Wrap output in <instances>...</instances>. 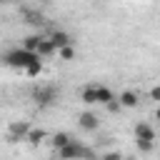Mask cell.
<instances>
[{
    "mask_svg": "<svg viewBox=\"0 0 160 160\" xmlns=\"http://www.w3.org/2000/svg\"><path fill=\"white\" fill-rule=\"evenodd\" d=\"M80 100H82L85 105H98V100H95V85L82 88V90H80Z\"/></svg>",
    "mask_w": 160,
    "mask_h": 160,
    "instance_id": "7c38bea8",
    "label": "cell"
},
{
    "mask_svg": "<svg viewBox=\"0 0 160 160\" xmlns=\"http://www.w3.org/2000/svg\"><path fill=\"white\" fill-rule=\"evenodd\" d=\"M35 58H40V55L32 52V50H25V48H15V50H10V52L5 55V62H8L10 68H15V70H25Z\"/></svg>",
    "mask_w": 160,
    "mask_h": 160,
    "instance_id": "7a4b0ae2",
    "label": "cell"
},
{
    "mask_svg": "<svg viewBox=\"0 0 160 160\" xmlns=\"http://www.w3.org/2000/svg\"><path fill=\"white\" fill-rule=\"evenodd\" d=\"M22 72H25V75H30V78L40 75V72H42V58H35V60H32V62H30V65L22 70Z\"/></svg>",
    "mask_w": 160,
    "mask_h": 160,
    "instance_id": "4fadbf2b",
    "label": "cell"
},
{
    "mask_svg": "<svg viewBox=\"0 0 160 160\" xmlns=\"http://www.w3.org/2000/svg\"><path fill=\"white\" fill-rule=\"evenodd\" d=\"M50 40H52V45H55V50H60L62 45H70V42H72V38H70L68 32H62V30H55V32L50 35Z\"/></svg>",
    "mask_w": 160,
    "mask_h": 160,
    "instance_id": "30bf717a",
    "label": "cell"
},
{
    "mask_svg": "<svg viewBox=\"0 0 160 160\" xmlns=\"http://www.w3.org/2000/svg\"><path fill=\"white\" fill-rule=\"evenodd\" d=\"M155 120H160V108H158V110H155Z\"/></svg>",
    "mask_w": 160,
    "mask_h": 160,
    "instance_id": "44dd1931",
    "label": "cell"
},
{
    "mask_svg": "<svg viewBox=\"0 0 160 160\" xmlns=\"http://www.w3.org/2000/svg\"><path fill=\"white\" fill-rule=\"evenodd\" d=\"M58 55H60V60H72V58H75V48H72V42H70V45H62V48L58 50Z\"/></svg>",
    "mask_w": 160,
    "mask_h": 160,
    "instance_id": "2e32d148",
    "label": "cell"
},
{
    "mask_svg": "<svg viewBox=\"0 0 160 160\" xmlns=\"http://www.w3.org/2000/svg\"><path fill=\"white\" fill-rule=\"evenodd\" d=\"M105 108H108L110 112H118V110H120V100H118V98H112L110 102H105Z\"/></svg>",
    "mask_w": 160,
    "mask_h": 160,
    "instance_id": "d6986e66",
    "label": "cell"
},
{
    "mask_svg": "<svg viewBox=\"0 0 160 160\" xmlns=\"http://www.w3.org/2000/svg\"><path fill=\"white\" fill-rule=\"evenodd\" d=\"M28 130H30V122L28 120H15L8 125V132H5V140L8 142H20L28 138Z\"/></svg>",
    "mask_w": 160,
    "mask_h": 160,
    "instance_id": "277c9868",
    "label": "cell"
},
{
    "mask_svg": "<svg viewBox=\"0 0 160 160\" xmlns=\"http://www.w3.org/2000/svg\"><path fill=\"white\" fill-rule=\"evenodd\" d=\"M28 22H32V25H45V18L42 15H38V12H28Z\"/></svg>",
    "mask_w": 160,
    "mask_h": 160,
    "instance_id": "ac0fdd59",
    "label": "cell"
},
{
    "mask_svg": "<svg viewBox=\"0 0 160 160\" xmlns=\"http://www.w3.org/2000/svg\"><path fill=\"white\" fill-rule=\"evenodd\" d=\"M45 138H48V132H45L42 128H30V130H28V138H25V140H28L30 145H40V142H42Z\"/></svg>",
    "mask_w": 160,
    "mask_h": 160,
    "instance_id": "8fae6325",
    "label": "cell"
},
{
    "mask_svg": "<svg viewBox=\"0 0 160 160\" xmlns=\"http://www.w3.org/2000/svg\"><path fill=\"white\" fill-rule=\"evenodd\" d=\"M135 142H138L140 152H152V148H155V140H135Z\"/></svg>",
    "mask_w": 160,
    "mask_h": 160,
    "instance_id": "e0dca14e",
    "label": "cell"
},
{
    "mask_svg": "<svg viewBox=\"0 0 160 160\" xmlns=\"http://www.w3.org/2000/svg\"><path fill=\"white\" fill-rule=\"evenodd\" d=\"M70 140H72V135H70V132H55L50 142H52V148L58 150V148H62V145H65V142H70Z\"/></svg>",
    "mask_w": 160,
    "mask_h": 160,
    "instance_id": "5bb4252c",
    "label": "cell"
},
{
    "mask_svg": "<svg viewBox=\"0 0 160 160\" xmlns=\"http://www.w3.org/2000/svg\"><path fill=\"white\" fill-rule=\"evenodd\" d=\"M35 52H38V55L45 60V58L55 55L58 50H55V45H52V40H50V38H40V45H38V50H35Z\"/></svg>",
    "mask_w": 160,
    "mask_h": 160,
    "instance_id": "ba28073f",
    "label": "cell"
},
{
    "mask_svg": "<svg viewBox=\"0 0 160 160\" xmlns=\"http://www.w3.org/2000/svg\"><path fill=\"white\" fill-rule=\"evenodd\" d=\"M132 132H135V140H155L158 138L155 135V128L150 122H135Z\"/></svg>",
    "mask_w": 160,
    "mask_h": 160,
    "instance_id": "8992f818",
    "label": "cell"
},
{
    "mask_svg": "<svg viewBox=\"0 0 160 160\" xmlns=\"http://www.w3.org/2000/svg\"><path fill=\"white\" fill-rule=\"evenodd\" d=\"M38 45H40V35H28L25 42H22V48H25V50H32V52L38 50Z\"/></svg>",
    "mask_w": 160,
    "mask_h": 160,
    "instance_id": "9a60e30c",
    "label": "cell"
},
{
    "mask_svg": "<svg viewBox=\"0 0 160 160\" xmlns=\"http://www.w3.org/2000/svg\"><path fill=\"white\" fill-rule=\"evenodd\" d=\"M78 125H80V130H85V132H95V130L100 128V118H98L95 112L85 110V112L78 115Z\"/></svg>",
    "mask_w": 160,
    "mask_h": 160,
    "instance_id": "5b68a950",
    "label": "cell"
},
{
    "mask_svg": "<svg viewBox=\"0 0 160 160\" xmlns=\"http://www.w3.org/2000/svg\"><path fill=\"white\" fill-rule=\"evenodd\" d=\"M115 98V92L110 90V88H105V85H95V100H98V105H105V102H110Z\"/></svg>",
    "mask_w": 160,
    "mask_h": 160,
    "instance_id": "9c48e42d",
    "label": "cell"
},
{
    "mask_svg": "<svg viewBox=\"0 0 160 160\" xmlns=\"http://www.w3.org/2000/svg\"><path fill=\"white\" fill-rule=\"evenodd\" d=\"M118 100H120V108H138V102H140L138 92H132V90H122L118 95Z\"/></svg>",
    "mask_w": 160,
    "mask_h": 160,
    "instance_id": "52a82bcc",
    "label": "cell"
},
{
    "mask_svg": "<svg viewBox=\"0 0 160 160\" xmlns=\"http://www.w3.org/2000/svg\"><path fill=\"white\" fill-rule=\"evenodd\" d=\"M55 100H58V88L55 85H40V88L32 90V102L38 108H50Z\"/></svg>",
    "mask_w": 160,
    "mask_h": 160,
    "instance_id": "3957f363",
    "label": "cell"
},
{
    "mask_svg": "<svg viewBox=\"0 0 160 160\" xmlns=\"http://www.w3.org/2000/svg\"><path fill=\"white\" fill-rule=\"evenodd\" d=\"M150 100H155V102H160V85H155V88H150Z\"/></svg>",
    "mask_w": 160,
    "mask_h": 160,
    "instance_id": "ffe728a7",
    "label": "cell"
},
{
    "mask_svg": "<svg viewBox=\"0 0 160 160\" xmlns=\"http://www.w3.org/2000/svg\"><path fill=\"white\" fill-rule=\"evenodd\" d=\"M55 155H60L62 160H70V158H95V150L88 148V145H82L80 140H70L62 148H58Z\"/></svg>",
    "mask_w": 160,
    "mask_h": 160,
    "instance_id": "6da1fadb",
    "label": "cell"
}]
</instances>
